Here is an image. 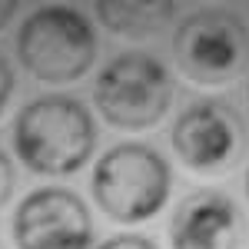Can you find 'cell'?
Returning <instances> with one entry per match:
<instances>
[{"mask_svg": "<svg viewBox=\"0 0 249 249\" xmlns=\"http://www.w3.org/2000/svg\"><path fill=\"white\" fill-rule=\"evenodd\" d=\"M96 249H160V246L150 236H140V232H116V236H107Z\"/></svg>", "mask_w": 249, "mask_h": 249, "instance_id": "10", "label": "cell"}, {"mask_svg": "<svg viewBox=\"0 0 249 249\" xmlns=\"http://www.w3.org/2000/svg\"><path fill=\"white\" fill-rule=\"evenodd\" d=\"M173 153L186 170L199 176L230 173L249 146L243 116L226 100H193L173 123Z\"/></svg>", "mask_w": 249, "mask_h": 249, "instance_id": "6", "label": "cell"}, {"mask_svg": "<svg viewBox=\"0 0 249 249\" xmlns=\"http://www.w3.org/2000/svg\"><path fill=\"white\" fill-rule=\"evenodd\" d=\"M246 239V219L230 193L193 190L170 216L173 249H239Z\"/></svg>", "mask_w": 249, "mask_h": 249, "instance_id": "8", "label": "cell"}, {"mask_svg": "<svg viewBox=\"0 0 249 249\" xmlns=\"http://www.w3.org/2000/svg\"><path fill=\"white\" fill-rule=\"evenodd\" d=\"M173 173L166 156L146 143H116L93 166V199L113 223H146L166 206Z\"/></svg>", "mask_w": 249, "mask_h": 249, "instance_id": "3", "label": "cell"}, {"mask_svg": "<svg viewBox=\"0 0 249 249\" xmlns=\"http://www.w3.org/2000/svg\"><path fill=\"white\" fill-rule=\"evenodd\" d=\"M173 63L196 87H226L249 70V30L239 14L203 7L179 20Z\"/></svg>", "mask_w": 249, "mask_h": 249, "instance_id": "5", "label": "cell"}, {"mask_svg": "<svg viewBox=\"0 0 249 249\" xmlns=\"http://www.w3.org/2000/svg\"><path fill=\"white\" fill-rule=\"evenodd\" d=\"M14 243L17 249H90V210L67 186H40L14 213Z\"/></svg>", "mask_w": 249, "mask_h": 249, "instance_id": "7", "label": "cell"}, {"mask_svg": "<svg viewBox=\"0 0 249 249\" xmlns=\"http://www.w3.org/2000/svg\"><path fill=\"white\" fill-rule=\"evenodd\" d=\"M17 160L37 176H73L96 150V123L83 100L67 93H47L14 120Z\"/></svg>", "mask_w": 249, "mask_h": 249, "instance_id": "1", "label": "cell"}, {"mask_svg": "<svg viewBox=\"0 0 249 249\" xmlns=\"http://www.w3.org/2000/svg\"><path fill=\"white\" fill-rule=\"evenodd\" d=\"M246 199H249V173H246Z\"/></svg>", "mask_w": 249, "mask_h": 249, "instance_id": "14", "label": "cell"}, {"mask_svg": "<svg viewBox=\"0 0 249 249\" xmlns=\"http://www.w3.org/2000/svg\"><path fill=\"white\" fill-rule=\"evenodd\" d=\"M93 14L116 37L150 40L176 20V3H96Z\"/></svg>", "mask_w": 249, "mask_h": 249, "instance_id": "9", "label": "cell"}, {"mask_svg": "<svg viewBox=\"0 0 249 249\" xmlns=\"http://www.w3.org/2000/svg\"><path fill=\"white\" fill-rule=\"evenodd\" d=\"M17 17V3L14 0H0V34L7 30V23Z\"/></svg>", "mask_w": 249, "mask_h": 249, "instance_id": "13", "label": "cell"}, {"mask_svg": "<svg viewBox=\"0 0 249 249\" xmlns=\"http://www.w3.org/2000/svg\"><path fill=\"white\" fill-rule=\"evenodd\" d=\"M0 249H7V246H3V243H0Z\"/></svg>", "mask_w": 249, "mask_h": 249, "instance_id": "15", "label": "cell"}, {"mask_svg": "<svg viewBox=\"0 0 249 249\" xmlns=\"http://www.w3.org/2000/svg\"><path fill=\"white\" fill-rule=\"evenodd\" d=\"M17 57L37 83H77L96 63V30L77 7H37L20 23Z\"/></svg>", "mask_w": 249, "mask_h": 249, "instance_id": "2", "label": "cell"}, {"mask_svg": "<svg viewBox=\"0 0 249 249\" xmlns=\"http://www.w3.org/2000/svg\"><path fill=\"white\" fill-rule=\"evenodd\" d=\"M14 87H17L14 67L7 63V57H0V116L7 113V107H10V100H14Z\"/></svg>", "mask_w": 249, "mask_h": 249, "instance_id": "12", "label": "cell"}, {"mask_svg": "<svg viewBox=\"0 0 249 249\" xmlns=\"http://www.w3.org/2000/svg\"><path fill=\"white\" fill-rule=\"evenodd\" d=\"M14 186H17V173H14V163L7 160V153L0 150V210L10 203L14 196Z\"/></svg>", "mask_w": 249, "mask_h": 249, "instance_id": "11", "label": "cell"}, {"mask_svg": "<svg viewBox=\"0 0 249 249\" xmlns=\"http://www.w3.org/2000/svg\"><path fill=\"white\" fill-rule=\"evenodd\" d=\"M93 103L116 130H150L170 113L173 77L160 57L123 50L96 73Z\"/></svg>", "mask_w": 249, "mask_h": 249, "instance_id": "4", "label": "cell"}]
</instances>
